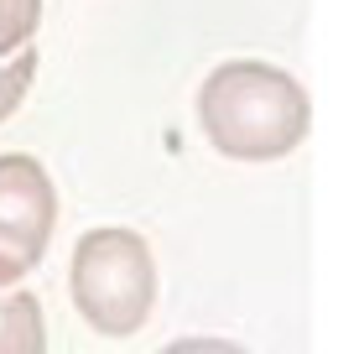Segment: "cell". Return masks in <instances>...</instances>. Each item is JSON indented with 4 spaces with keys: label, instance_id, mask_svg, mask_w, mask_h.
Listing matches in <instances>:
<instances>
[{
    "label": "cell",
    "instance_id": "obj_1",
    "mask_svg": "<svg viewBox=\"0 0 359 354\" xmlns=\"http://www.w3.org/2000/svg\"><path fill=\"white\" fill-rule=\"evenodd\" d=\"M198 125L208 146L229 162H281L313 130V100L287 68L234 57L203 79Z\"/></svg>",
    "mask_w": 359,
    "mask_h": 354
},
{
    "label": "cell",
    "instance_id": "obj_2",
    "mask_svg": "<svg viewBox=\"0 0 359 354\" xmlns=\"http://www.w3.org/2000/svg\"><path fill=\"white\" fill-rule=\"evenodd\" d=\"M68 287L83 323L104 339L135 334L156 308V261L135 229H89L73 245Z\"/></svg>",
    "mask_w": 359,
    "mask_h": 354
},
{
    "label": "cell",
    "instance_id": "obj_3",
    "mask_svg": "<svg viewBox=\"0 0 359 354\" xmlns=\"http://www.w3.org/2000/svg\"><path fill=\"white\" fill-rule=\"evenodd\" d=\"M57 224V193L47 167L27 151L0 156V287H16L47 255Z\"/></svg>",
    "mask_w": 359,
    "mask_h": 354
},
{
    "label": "cell",
    "instance_id": "obj_4",
    "mask_svg": "<svg viewBox=\"0 0 359 354\" xmlns=\"http://www.w3.org/2000/svg\"><path fill=\"white\" fill-rule=\"evenodd\" d=\"M0 354H47V318L36 292L0 297Z\"/></svg>",
    "mask_w": 359,
    "mask_h": 354
},
{
    "label": "cell",
    "instance_id": "obj_5",
    "mask_svg": "<svg viewBox=\"0 0 359 354\" xmlns=\"http://www.w3.org/2000/svg\"><path fill=\"white\" fill-rule=\"evenodd\" d=\"M36 21H42V0H0V57L21 53L36 36Z\"/></svg>",
    "mask_w": 359,
    "mask_h": 354
},
{
    "label": "cell",
    "instance_id": "obj_6",
    "mask_svg": "<svg viewBox=\"0 0 359 354\" xmlns=\"http://www.w3.org/2000/svg\"><path fill=\"white\" fill-rule=\"evenodd\" d=\"M32 79H36V53H32V42H27L21 53H11L6 68H0V120H11V109L27 100Z\"/></svg>",
    "mask_w": 359,
    "mask_h": 354
},
{
    "label": "cell",
    "instance_id": "obj_7",
    "mask_svg": "<svg viewBox=\"0 0 359 354\" xmlns=\"http://www.w3.org/2000/svg\"><path fill=\"white\" fill-rule=\"evenodd\" d=\"M162 354H250V349H240V344H229V339H177V344H167Z\"/></svg>",
    "mask_w": 359,
    "mask_h": 354
}]
</instances>
